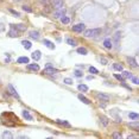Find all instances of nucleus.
Segmentation results:
<instances>
[{"instance_id":"obj_13","label":"nucleus","mask_w":139,"mask_h":139,"mask_svg":"<svg viewBox=\"0 0 139 139\" xmlns=\"http://www.w3.org/2000/svg\"><path fill=\"white\" fill-rule=\"evenodd\" d=\"M23 117H24L25 119H28V120H32V119H33L32 115L29 113V111H23Z\"/></svg>"},{"instance_id":"obj_31","label":"nucleus","mask_w":139,"mask_h":139,"mask_svg":"<svg viewBox=\"0 0 139 139\" xmlns=\"http://www.w3.org/2000/svg\"><path fill=\"white\" fill-rule=\"evenodd\" d=\"M89 71H90L92 74H97V73H99V70H97L96 68H94V67H90V68H89Z\"/></svg>"},{"instance_id":"obj_15","label":"nucleus","mask_w":139,"mask_h":139,"mask_svg":"<svg viewBox=\"0 0 139 139\" xmlns=\"http://www.w3.org/2000/svg\"><path fill=\"white\" fill-rule=\"evenodd\" d=\"M12 29H15V30L18 29V30H20V31H25V30H26V26L19 24V25H12Z\"/></svg>"},{"instance_id":"obj_2","label":"nucleus","mask_w":139,"mask_h":139,"mask_svg":"<svg viewBox=\"0 0 139 139\" xmlns=\"http://www.w3.org/2000/svg\"><path fill=\"white\" fill-rule=\"evenodd\" d=\"M56 73H57V70L55 68H52V67H50V66H48L44 69V74H46V75H55Z\"/></svg>"},{"instance_id":"obj_28","label":"nucleus","mask_w":139,"mask_h":139,"mask_svg":"<svg viewBox=\"0 0 139 139\" xmlns=\"http://www.w3.org/2000/svg\"><path fill=\"white\" fill-rule=\"evenodd\" d=\"M119 38H120V32H117L115 36H114V41H115L117 44H119Z\"/></svg>"},{"instance_id":"obj_25","label":"nucleus","mask_w":139,"mask_h":139,"mask_svg":"<svg viewBox=\"0 0 139 139\" xmlns=\"http://www.w3.org/2000/svg\"><path fill=\"white\" fill-rule=\"evenodd\" d=\"M2 138H12V134H11V132H8V131H6V132H4L2 133Z\"/></svg>"},{"instance_id":"obj_32","label":"nucleus","mask_w":139,"mask_h":139,"mask_svg":"<svg viewBox=\"0 0 139 139\" xmlns=\"http://www.w3.org/2000/svg\"><path fill=\"white\" fill-rule=\"evenodd\" d=\"M23 10H24L25 12H29V13H31V12H32V10H31L29 6H26V5H25V6H23Z\"/></svg>"},{"instance_id":"obj_23","label":"nucleus","mask_w":139,"mask_h":139,"mask_svg":"<svg viewBox=\"0 0 139 139\" xmlns=\"http://www.w3.org/2000/svg\"><path fill=\"white\" fill-rule=\"evenodd\" d=\"M79 90H81V92H87L88 90V87L86 86V84H79Z\"/></svg>"},{"instance_id":"obj_33","label":"nucleus","mask_w":139,"mask_h":139,"mask_svg":"<svg viewBox=\"0 0 139 139\" xmlns=\"http://www.w3.org/2000/svg\"><path fill=\"white\" fill-rule=\"evenodd\" d=\"M115 77H117V79H118L119 81H121L123 83H125V81H124V77H123V76H120V75H118V74H115Z\"/></svg>"},{"instance_id":"obj_30","label":"nucleus","mask_w":139,"mask_h":139,"mask_svg":"<svg viewBox=\"0 0 139 139\" xmlns=\"http://www.w3.org/2000/svg\"><path fill=\"white\" fill-rule=\"evenodd\" d=\"M100 120H101V123H103V126H107V125H108V123H107V119H106L105 117H101V118H100Z\"/></svg>"},{"instance_id":"obj_20","label":"nucleus","mask_w":139,"mask_h":139,"mask_svg":"<svg viewBox=\"0 0 139 139\" xmlns=\"http://www.w3.org/2000/svg\"><path fill=\"white\" fill-rule=\"evenodd\" d=\"M128 117H130V119L137 120V119H138V113H133V112H131V113H128Z\"/></svg>"},{"instance_id":"obj_4","label":"nucleus","mask_w":139,"mask_h":139,"mask_svg":"<svg viewBox=\"0 0 139 139\" xmlns=\"http://www.w3.org/2000/svg\"><path fill=\"white\" fill-rule=\"evenodd\" d=\"M86 28V25L84 24H77V25H75V26H73V31L74 32H82Z\"/></svg>"},{"instance_id":"obj_19","label":"nucleus","mask_w":139,"mask_h":139,"mask_svg":"<svg viewBox=\"0 0 139 139\" xmlns=\"http://www.w3.org/2000/svg\"><path fill=\"white\" fill-rule=\"evenodd\" d=\"M22 44L24 45V48H25V49H31V46H32L31 42H29V41H23Z\"/></svg>"},{"instance_id":"obj_5","label":"nucleus","mask_w":139,"mask_h":139,"mask_svg":"<svg viewBox=\"0 0 139 139\" xmlns=\"http://www.w3.org/2000/svg\"><path fill=\"white\" fill-rule=\"evenodd\" d=\"M96 96H97V99H99L100 101H103L105 103L110 101V97L107 96V95H105V94H101V93H99V94H96Z\"/></svg>"},{"instance_id":"obj_27","label":"nucleus","mask_w":139,"mask_h":139,"mask_svg":"<svg viewBox=\"0 0 139 139\" xmlns=\"http://www.w3.org/2000/svg\"><path fill=\"white\" fill-rule=\"evenodd\" d=\"M123 77H125V79H131L132 75H131L128 71H124V73H123Z\"/></svg>"},{"instance_id":"obj_11","label":"nucleus","mask_w":139,"mask_h":139,"mask_svg":"<svg viewBox=\"0 0 139 139\" xmlns=\"http://www.w3.org/2000/svg\"><path fill=\"white\" fill-rule=\"evenodd\" d=\"M127 59H128V62H130V66H132L133 68H137V67H138V64H137V62L134 61V58H132V57H128Z\"/></svg>"},{"instance_id":"obj_1","label":"nucleus","mask_w":139,"mask_h":139,"mask_svg":"<svg viewBox=\"0 0 139 139\" xmlns=\"http://www.w3.org/2000/svg\"><path fill=\"white\" fill-rule=\"evenodd\" d=\"M100 30L99 29H90V30H87L84 31V36L86 37H96L100 35Z\"/></svg>"},{"instance_id":"obj_35","label":"nucleus","mask_w":139,"mask_h":139,"mask_svg":"<svg viewBox=\"0 0 139 139\" xmlns=\"http://www.w3.org/2000/svg\"><path fill=\"white\" fill-rule=\"evenodd\" d=\"M75 75H76L77 77H81V76H82V73H81L80 70H76V71H75Z\"/></svg>"},{"instance_id":"obj_21","label":"nucleus","mask_w":139,"mask_h":139,"mask_svg":"<svg viewBox=\"0 0 139 139\" xmlns=\"http://www.w3.org/2000/svg\"><path fill=\"white\" fill-rule=\"evenodd\" d=\"M103 45H105L106 49H111L112 48V42L110 41V39H106V41L103 42Z\"/></svg>"},{"instance_id":"obj_37","label":"nucleus","mask_w":139,"mask_h":139,"mask_svg":"<svg viewBox=\"0 0 139 139\" xmlns=\"http://www.w3.org/2000/svg\"><path fill=\"white\" fill-rule=\"evenodd\" d=\"M113 138H121V134H119V133H114V134H113Z\"/></svg>"},{"instance_id":"obj_16","label":"nucleus","mask_w":139,"mask_h":139,"mask_svg":"<svg viewBox=\"0 0 139 139\" xmlns=\"http://www.w3.org/2000/svg\"><path fill=\"white\" fill-rule=\"evenodd\" d=\"M113 68H114L115 70H118V71H123V70H124L123 66L119 64V63H114V64H113Z\"/></svg>"},{"instance_id":"obj_10","label":"nucleus","mask_w":139,"mask_h":139,"mask_svg":"<svg viewBox=\"0 0 139 139\" xmlns=\"http://www.w3.org/2000/svg\"><path fill=\"white\" fill-rule=\"evenodd\" d=\"M32 58H33L35 61H38V59L41 58V51H39V50H36V51L32 54Z\"/></svg>"},{"instance_id":"obj_39","label":"nucleus","mask_w":139,"mask_h":139,"mask_svg":"<svg viewBox=\"0 0 139 139\" xmlns=\"http://www.w3.org/2000/svg\"><path fill=\"white\" fill-rule=\"evenodd\" d=\"M17 1H19V0H17Z\"/></svg>"},{"instance_id":"obj_38","label":"nucleus","mask_w":139,"mask_h":139,"mask_svg":"<svg viewBox=\"0 0 139 139\" xmlns=\"http://www.w3.org/2000/svg\"><path fill=\"white\" fill-rule=\"evenodd\" d=\"M131 79H132V81H133V83L138 84V79H137V77H131Z\"/></svg>"},{"instance_id":"obj_3","label":"nucleus","mask_w":139,"mask_h":139,"mask_svg":"<svg viewBox=\"0 0 139 139\" xmlns=\"http://www.w3.org/2000/svg\"><path fill=\"white\" fill-rule=\"evenodd\" d=\"M63 15H66V8H64V7L58 8L55 12V18H61V17H63Z\"/></svg>"},{"instance_id":"obj_12","label":"nucleus","mask_w":139,"mask_h":139,"mask_svg":"<svg viewBox=\"0 0 139 139\" xmlns=\"http://www.w3.org/2000/svg\"><path fill=\"white\" fill-rule=\"evenodd\" d=\"M79 99H80V100H81L82 102L87 103V105H89V103H90V100H89V99H87L86 96H83L82 94H80V95H79Z\"/></svg>"},{"instance_id":"obj_22","label":"nucleus","mask_w":139,"mask_h":139,"mask_svg":"<svg viewBox=\"0 0 139 139\" xmlns=\"http://www.w3.org/2000/svg\"><path fill=\"white\" fill-rule=\"evenodd\" d=\"M70 22V19L68 17H66V15H63V17H61V23L62 24H68Z\"/></svg>"},{"instance_id":"obj_29","label":"nucleus","mask_w":139,"mask_h":139,"mask_svg":"<svg viewBox=\"0 0 139 139\" xmlns=\"http://www.w3.org/2000/svg\"><path fill=\"white\" fill-rule=\"evenodd\" d=\"M67 43H68L69 45H71V46H75V45H76V42H75L74 39H70V38L67 39Z\"/></svg>"},{"instance_id":"obj_7","label":"nucleus","mask_w":139,"mask_h":139,"mask_svg":"<svg viewBox=\"0 0 139 139\" xmlns=\"http://www.w3.org/2000/svg\"><path fill=\"white\" fill-rule=\"evenodd\" d=\"M52 5H54V7H55V8L58 10V8L63 7V1H62V0H54Z\"/></svg>"},{"instance_id":"obj_34","label":"nucleus","mask_w":139,"mask_h":139,"mask_svg":"<svg viewBox=\"0 0 139 139\" xmlns=\"http://www.w3.org/2000/svg\"><path fill=\"white\" fill-rule=\"evenodd\" d=\"M64 83L66 84H71L73 83V81H71V79H64Z\"/></svg>"},{"instance_id":"obj_24","label":"nucleus","mask_w":139,"mask_h":139,"mask_svg":"<svg viewBox=\"0 0 139 139\" xmlns=\"http://www.w3.org/2000/svg\"><path fill=\"white\" fill-rule=\"evenodd\" d=\"M77 52L81 54V55H87L88 51H87V49H84V48H79V49H77Z\"/></svg>"},{"instance_id":"obj_17","label":"nucleus","mask_w":139,"mask_h":139,"mask_svg":"<svg viewBox=\"0 0 139 139\" xmlns=\"http://www.w3.org/2000/svg\"><path fill=\"white\" fill-rule=\"evenodd\" d=\"M18 63H25V64H28L29 58L28 57H19V58H18Z\"/></svg>"},{"instance_id":"obj_8","label":"nucleus","mask_w":139,"mask_h":139,"mask_svg":"<svg viewBox=\"0 0 139 139\" xmlns=\"http://www.w3.org/2000/svg\"><path fill=\"white\" fill-rule=\"evenodd\" d=\"M28 68L30 70H33V71H38L39 70V66L36 64V63H30V64H28Z\"/></svg>"},{"instance_id":"obj_26","label":"nucleus","mask_w":139,"mask_h":139,"mask_svg":"<svg viewBox=\"0 0 139 139\" xmlns=\"http://www.w3.org/2000/svg\"><path fill=\"white\" fill-rule=\"evenodd\" d=\"M8 36H10V37H18V32H17L15 30H11V31L8 32Z\"/></svg>"},{"instance_id":"obj_14","label":"nucleus","mask_w":139,"mask_h":139,"mask_svg":"<svg viewBox=\"0 0 139 139\" xmlns=\"http://www.w3.org/2000/svg\"><path fill=\"white\" fill-rule=\"evenodd\" d=\"M30 36H31L32 38H35V39H39V32H37V31H31V32H30Z\"/></svg>"},{"instance_id":"obj_36","label":"nucleus","mask_w":139,"mask_h":139,"mask_svg":"<svg viewBox=\"0 0 139 139\" xmlns=\"http://www.w3.org/2000/svg\"><path fill=\"white\" fill-rule=\"evenodd\" d=\"M99 59H100V62H101V63H103V64H106V63H107V59H106V58H102V57H100Z\"/></svg>"},{"instance_id":"obj_6","label":"nucleus","mask_w":139,"mask_h":139,"mask_svg":"<svg viewBox=\"0 0 139 139\" xmlns=\"http://www.w3.org/2000/svg\"><path fill=\"white\" fill-rule=\"evenodd\" d=\"M7 88H8V90H10V93H11V94H12V95H13L14 97H19V94L17 93V90L14 89V87H13V86H12V84H11V83L8 84V86H7Z\"/></svg>"},{"instance_id":"obj_18","label":"nucleus","mask_w":139,"mask_h":139,"mask_svg":"<svg viewBox=\"0 0 139 139\" xmlns=\"http://www.w3.org/2000/svg\"><path fill=\"white\" fill-rule=\"evenodd\" d=\"M56 123L59 124V125H62V126H66V127H70V124L68 121H66V120H64V121H63V120H57Z\"/></svg>"},{"instance_id":"obj_9","label":"nucleus","mask_w":139,"mask_h":139,"mask_svg":"<svg viewBox=\"0 0 139 139\" xmlns=\"http://www.w3.org/2000/svg\"><path fill=\"white\" fill-rule=\"evenodd\" d=\"M44 44H45L49 49H51V50H54V49H55V44H54L52 42H50L49 39H45V41H44Z\"/></svg>"}]
</instances>
